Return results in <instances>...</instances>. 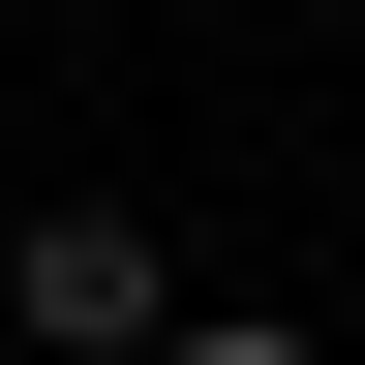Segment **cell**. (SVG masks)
Returning a JSON list of instances; mask_svg holds the SVG:
<instances>
[{
  "label": "cell",
  "mask_w": 365,
  "mask_h": 365,
  "mask_svg": "<svg viewBox=\"0 0 365 365\" xmlns=\"http://www.w3.org/2000/svg\"><path fill=\"white\" fill-rule=\"evenodd\" d=\"M0 335H31V365H153V335H182V274H153V213H91V182H61V213L0 244Z\"/></svg>",
  "instance_id": "1"
},
{
  "label": "cell",
  "mask_w": 365,
  "mask_h": 365,
  "mask_svg": "<svg viewBox=\"0 0 365 365\" xmlns=\"http://www.w3.org/2000/svg\"><path fill=\"white\" fill-rule=\"evenodd\" d=\"M153 365H304V335H274V304H182V335H153Z\"/></svg>",
  "instance_id": "2"
}]
</instances>
